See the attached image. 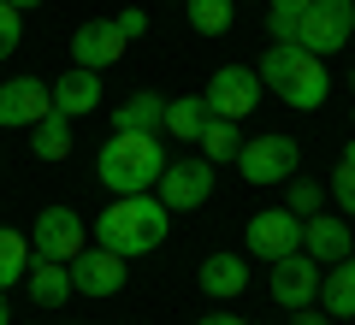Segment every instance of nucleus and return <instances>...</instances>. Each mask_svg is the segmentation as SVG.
Wrapping results in <instances>:
<instances>
[{
  "label": "nucleus",
  "mask_w": 355,
  "mask_h": 325,
  "mask_svg": "<svg viewBox=\"0 0 355 325\" xmlns=\"http://www.w3.org/2000/svg\"><path fill=\"white\" fill-rule=\"evenodd\" d=\"M166 231H172V213H166L160 195H113L101 207V219H95V243L113 254H125V261H137V254H154L166 243Z\"/></svg>",
  "instance_id": "1"
},
{
  "label": "nucleus",
  "mask_w": 355,
  "mask_h": 325,
  "mask_svg": "<svg viewBox=\"0 0 355 325\" xmlns=\"http://www.w3.org/2000/svg\"><path fill=\"white\" fill-rule=\"evenodd\" d=\"M261 89H272L296 113H320L326 95H331V77H326V60L320 53L296 48V42H272L261 53Z\"/></svg>",
  "instance_id": "2"
},
{
  "label": "nucleus",
  "mask_w": 355,
  "mask_h": 325,
  "mask_svg": "<svg viewBox=\"0 0 355 325\" xmlns=\"http://www.w3.org/2000/svg\"><path fill=\"white\" fill-rule=\"evenodd\" d=\"M95 172H101V184L119 189V195H142V189H154L160 172H166V142L142 137V130H113V142H101Z\"/></svg>",
  "instance_id": "3"
},
{
  "label": "nucleus",
  "mask_w": 355,
  "mask_h": 325,
  "mask_svg": "<svg viewBox=\"0 0 355 325\" xmlns=\"http://www.w3.org/2000/svg\"><path fill=\"white\" fill-rule=\"evenodd\" d=\"M349 36H355V0H308L296 18V48L320 53V60L349 48Z\"/></svg>",
  "instance_id": "4"
},
{
  "label": "nucleus",
  "mask_w": 355,
  "mask_h": 325,
  "mask_svg": "<svg viewBox=\"0 0 355 325\" xmlns=\"http://www.w3.org/2000/svg\"><path fill=\"white\" fill-rule=\"evenodd\" d=\"M231 166H237V172L249 177V184H261V189H272V184H291V177L302 172V160H296V142H291V137H279V130H266V137L243 142Z\"/></svg>",
  "instance_id": "5"
},
{
  "label": "nucleus",
  "mask_w": 355,
  "mask_h": 325,
  "mask_svg": "<svg viewBox=\"0 0 355 325\" xmlns=\"http://www.w3.org/2000/svg\"><path fill=\"white\" fill-rule=\"evenodd\" d=\"M24 237H30V254H36V261H65V266L89 249V231H83V219H77V207H42Z\"/></svg>",
  "instance_id": "6"
},
{
  "label": "nucleus",
  "mask_w": 355,
  "mask_h": 325,
  "mask_svg": "<svg viewBox=\"0 0 355 325\" xmlns=\"http://www.w3.org/2000/svg\"><path fill=\"white\" fill-rule=\"evenodd\" d=\"M261 71H249V65H219L214 77H207V89H202V100H207V113L214 118H249L254 107H261Z\"/></svg>",
  "instance_id": "7"
},
{
  "label": "nucleus",
  "mask_w": 355,
  "mask_h": 325,
  "mask_svg": "<svg viewBox=\"0 0 355 325\" xmlns=\"http://www.w3.org/2000/svg\"><path fill=\"white\" fill-rule=\"evenodd\" d=\"M154 195L166 201V213H196L214 195V160H166Z\"/></svg>",
  "instance_id": "8"
},
{
  "label": "nucleus",
  "mask_w": 355,
  "mask_h": 325,
  "mask_svg": "<svg viewBox=\"0 0 355 325\" xmlns=\"http://www.w3.org/2000/svg\"><path fill=\"white\" fill-rule=\"evenodd\" d=\"M249 261H284V254H296L302 249V219H296L291 207H266V213H254L249 219Z\"/></svg>",
  "instance_id": "9"
},
{
  "label": "nucleus",
  "mask_w": 355,
  "mask_h": 325,
  "mask_svg": "<svg viewBox=\"0 0 355 325\" xmlns=\"http://www.w3.org/2000/svg\"><path fill=\"white\" fill-rule=\"evenodd\" d=\"M130 48V36L113 24V18H89V24L71 30V60L83 65V71H107V65H119Z\"/></svg>",
  "instance_id": "10"
},
{
  "label": "nucleus",
  "mask_w": 355,
  "mask_h": 325,
  "mask_svg": "<svg viewBox=\"0 0 355 325\" xmlns=\"http://www.w3.org/2000/svg\"><path fill=\"white\" fill-rule=\"evenodd\" d=\"M71 290L77 296H95V301H107V296H119L125 290V254H113V249H83L71 261Z\"/></svg>",
  "instance_id": "11"
},
{
  "label": "nucleus",
  "mask_w": 355,
  "mask_h": 325,
  "mask_svg": "<svg viewBox=\"0 0 355 325\" xmlns=\"http://www.w3.org/2000/svg\"><path fill=\"white\" fill-rule=\"evenodd\" d=\"M53 113V95L42 77H6L0 83V130H24Z\"/></svg>",
  "instance_id": "12"
},
{
  "label": "nucleus",
  "mask_w": 355,
  "mask_h": 325,
  "mask_svg": "<svg viewBox=\"0 0 355 325\" xmlns=\"http://www.w3.org/2000/svg\"><path fill=\"white\" fill-rule=\"evenodd\" d=\"M272 301L279 308H314V296H320V261H308L302 249L296 254H284V261H272Z\"/></svg>",
  "instance_id": "13"
},
{
  "label": "nucleus",
  "mask_w": 355,
  "mask_h": 325,
  "mask_svg": "<svg viewBox=\"0 0 355 325\" xmlns=\"http://www.w3.org/2000/svg\"><path fill=\"white\" fill-rule=\"evenodd\" d=\"M302 254H308V261H320V266H331V261H343V254H355L349 219H343V213H326V207H320L314 219H302Z\"/></svg>",
  "instance_id": "14"
},
{
  "label": "nucleus",
  "mask_w": 355,
  "mask_h": 325,
  "mask_svg": "<svg viewBox=\"0 0 355 325\" xmlns=\"http://www.w3.org/2000/svg\"><path fill=\"white\" fill-rule=\"evenodd\" d=\"M48 95H53V113L83 118V113H95V107H101V71H83V65H71L60 83H48Z\"/></svg>",
  "instance_id": "15"
},
{
  "label": "nucleus",
  "mask_w": 355,
  "mask_h": 325,
  "mask_svg": "<svg viewBox=\"0 0 355 325\" xmlns=\"http://www.w3.org/2000/svg\"><path fill=\"white\" fill-rule=\"evenodd\" d=\"M196 284H202L214 301H231V296H243V290H249V261H243V254H231V249H219V254H207V261H202Z\"/></svg>",
  "instance_id": "16"
},
{
  "label": "nucleus",
  "mask_w": 355,
  "mask_h": 325,
  "mask_svg": "<svg viewBox=\"0 0 355 325\" xmlns=\"http://www.w3.org/2000/svg\"><path fill=\"white\" fill-rule=\"evenodd\" d=\"M314 308L331 313V319H355V254H343V261H331L326 272H320Z\"/></svg>",
  "instance_id": "17"
},
{
  "label": "nucleus",
  "mask_w": 355,
  "mask_h": 325,
  "mask_svg": "<svg viewBox=\"0 0 355 325\" xmlns=\"http://www.w3.org/2000/svg\"><path fill=\"white\" fill-rule=\"evenodd\" d=\"M113 130H142V137H160V130H166V95L137 89L130 100H119V107H113Z\"/></svg>",
  "instance_id": "18"
},
{
  "label": "nucleus",
  "mask_w": 355,
  "mask_h": 325,
  "mask_svg": "<svg viewBox=\"0 0 355 325\" xmlns=\"http://www.w3.org/2000/svg\"><path fill=\"white\" fill-rule=\"evenodd\" d=\"M30 301H36V308H60L65 296H77L71 290V266L65 261H36V254H30Z\"/></svg>",
  "instance_id": "19"
},
{
  "label": "nucleus",
  "mask_w": 355,
  "mask_h": 325,
  "mask_svg": "<svg viewBox=\"0 0 355 325\" xmlns=\"http://www.w3.org/2000/svg\"><path fill=\"white\" fill-rule=\"evenodd\" d=\"M30 154H36V160H65V154H71V118L65 113L36 118V125H30Z\"/></svg>",
  "instance_id": "20"
},
{
  "label": "nucleus",
  "mask_w": 355,
  "mask_h": 325,
  "mask_svg": "<svg viewBox=\"0 0 355 325\" xmlns=\"http://www.w3.org/2000/svg\"><path fill=\"white\" fill-rule=\"evenodd\" d=\"M202 160H214V166H225V160H237V148H243V125L237 118H214L207 113V125H202Z\"/></svg>",
  "instance_id": "21"
},
{
  "label": "nucleus",
  "mask_w": 355,
  "mask_h": 325,
  "mask_svg": "<svg viewBox=\"0 0 355 325\" xmlns=\"http://www.w3.org/2000/svg\"><path fill=\"white\" fill-rule=\"evenodd\" d=\"M202 125H207V100H202V95H178V100H166V137L196 142V137H202Z\"/></svg>",
  "instance_id": "22"
},
{
  "label": "nucleus",
  "mask_w": 355,
  "mask_h": 325,
  "mask_svg": "<svg viewBox=\"0 0 355 325\" xmlns=\"http://www.w3.org/2000/svg\"><path fill=\"white\" fill-rule=\"evenodd\" d=\"M231 12H237V0H184V18H190L196 36H225Z\"/></svg>",
  "instance_id": "23"
},
{
  "label": "nucleus",
  "mask_w": 355,
  "mask_h": 325,
  "mask_svg": "<svg viewBox=\"0 0 355 325\" xmlns=\"http://www.w3.org/2000/svg\"><path fill=\"white\" fill-rule=\"evenodd\" d=\"M30 272V237L24 231H0V290Z\"/></svg>",
  "instance_id": "24"
},
{
  "label": "nucleus",
  "mask_w": 355,
  "mask_h": 325,
  "mask_svg": "<svg viewBox=\"0 0 355 325\" xmlns=\"http://www.w3.org/2000/svg\"><path fill=\"white\" fill-rule=\"evenodd\" d=\"M326 195L338 201V213H343V219H355V142H343V154H338V172H331Z\"/></svg>",
  "instance_id": "25"
},
{
  "label": "nucleus",
  "mask_w": 355,
  "mask_h": 325,
  "mask_svg": "<svg viewBox=\"0 0 355 325\" xmlns=\"http://www.w3.org/2000/svg\"><path fill=\"white\" fill-rule=\"evenodd\" d=\"M284 207H291L296 219H314V213L326 207V184H314V177L296 172V177H291V189H284Z\"/></svg>",
  "instance_id": "26"
},
{
  "label": "nucleus",
  "mask_w": 355,
  "mask_h": 325,
  "mask_svg": "<svg viewBox=\"0 0 355 325\" xmlns=\"http://www.w3.org/2000/svg\"><path fill=\"white\" fill-rule=\"evenodd\" d=\"M308 0H266V36L272 42H296V18Z\"/></svg>",
  "instance_id": "27"
},
{
  "label": "nucleus",
  "mask_w": 355,
  "mask_h": 325,
  "mask_svg": "<svg viewBox=\"0 0 355 325\" xmlns=\"http://www.w3.org/2000/svg\"><path fill=\"white\" fill-rule=\"evenodd\" d=\"M18 42H24V12H18V6H6V0H0V60H6V53H12Z\"/></svg>",
  "instance_id": "28"
},
{
  "label": "nucleus",
  "mask_w": 355,
  "mask_h": 325,
  "mask_svg": "<svg viewBox=\"0 0 355 325\" xmlns=\"http://www.w3.org/2000/svg\"><path fill=\"white\" fill-rule=\"evenodd\" d=\"M113 24H119V30H125V36H130V42H137V36H142V30H148V12H142V6H125V12H113Z\"/></svg>",
  "instance_id": "29"
},
{
  "label": "nucleus",
  "mask_w": 355,
  "mask_h": 325,
  "mask_svg": "<svg viewBox=\"0 0 355 325\" xmlns=\"http://www.w3.org/2000/svg\"><path fill=\"white\" fill-rule=\"evenodd\" d=\"M291 325H338V319L320 313V308H291Z\"/></svg>",
  "instance_id": "30"
},
{
  "label": "nucleus",
  "mask_w": 355,
  "mask_h": 325,
  "mask_svg": "<svg viewBox=\"0 0 355 325\" xmlns=\"http://www.w3.org/2000/svg\"><path fill=\"white\" fill-rule=\"evenodd\" d=\"M196 325H249V319H237V313H202Z\"/></svg>",
  "instance_id": "31"
},
{
  "label": "nucleus",
  "mask_w": 355,
  "mask_h": 325,
  "mask_svg": "<svg viewBox=\"0 0 355 325\" xmlns=\"http://www.w3.org/2000/svg\"><path fill=\"white\" fill-rule=\"evenodd\" d=\"M6 6H18V12H36V6H42V0H6Z\"/></svg>",
  "instance_id": "32"
},
{
  "label": "nucleus",
  "mask_w": 355,
  "mask_h": 325,
  "mask_svg": "<svg viewBox=\"0 0 355 325\" xmlns=\"http://www.w3.org/2000/svg\"><path fill=\"white\" fill-rule=\"evenodd\" d=\"M6 319H12V313H6V290H0V325H6Z\"/></svg>",
  "instance_id": "33"
},
{
  "label": "nucleus",
  "mask_w": 355,
  "mask_h": 325,
  "mask_svg": "<svg viewBox=\"0 0 355 325\" xmlns=\"http://www.w3.org/2000/svg\"><path fill=\"white\" fill-rule=\"evenodd\" d=\"M349 89H355V71H349Z\"/></svg>",
  "instance_id": "34"
},
{
  "label": "nucleus",
  "mask_w": 355,
  "mask_h": 325,
  "mask_svg": "<svg viewBox=\"0 0 355 325\" xmlns=\"http://www.w3.org/2000/svg\"><path fill=\"white\" fill-rule=\"evenodd\" d=\"M349 125H355V113H349Z\"/></svg>",
  "instance_id": "35"
}]
</instances>
